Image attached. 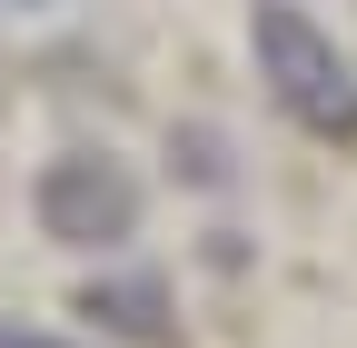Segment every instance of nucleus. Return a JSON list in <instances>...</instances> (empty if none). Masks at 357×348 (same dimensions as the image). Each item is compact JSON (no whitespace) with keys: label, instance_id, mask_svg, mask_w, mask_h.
<instances>
[{"label":"nucleus","instance_id":"nucleus-1","mask_svg":"<svg viewBox=\"0 0 357 348\" xmlns=\"http://www.w3.org/2000/svg\"><path fill=\"white\" fill-rule=\"evenodd\" d=\"M248 50H258L268 100H278L298 129L357 150V70H347V50L298 10V0H258V10H248Z\"/></svg>","mask_w":357,"mask_h":348},{"label":"nucleus","instance_id":"nucleus-2","mask_svg":"<svg viewBox=\"0 0 357 348\" xmlns=\"http://www.w3.org/2000/svg\"><path fill=\"white\" fill-rule=\"evenodd\" d=\"M30 219L50 249H129L139 239V180H129V159L119 150H60V159H40V180H30Z\"/></svg>","mask_w":357,"mask_h":348},{"label":"nucleus","instance_id":"nucleus-3","mask_svg":"<svg viewBox=\"0 0 357 348\" xmlns=\"http://www.w3.org/2000/svg\"><path fill=\"white\" fill-rule=\"evenodd\" d=\"M70 309L100 328V338H129V348H178V309H169V279H89Z\"/></svg>","mask_w":357,"mask_h":348},{"label":"nucleus","instance_id":"nucleus-4","mask_svg":"<svg viewBox=\"0 0 357 348\" xmlns=\"http://www.w3.org/2000/svg\"><path fill=\"white\" fill-rule=\"evenodd\" d=\"M169 169H178L189 189H229V180H238V159H229L218 129H169Z\"/></svg>","mask_w":357,"mask_h":348},{"label":"nucleus","instance_id":"nucleus-5","mask_svg":"<svg viewBox=\"0 0 357 348\" xmlns=\"http://www.w3.org/2000/svg\"><path fill=\"white\" fill-rule=\"evenodd\" d=\"M0 348H79V338H40V328H10V319H0Z\"/></svg>","mask_w":357,"mask_h":348},{"label":"nucleus","instance_id":"nucleus-6","mask_svg":"<svg viewBox=\"0 0 357 348\" xmlns=\"http://www.w3.org/2000/svg\"><path fill=\"white\" fill-rule=\"evenodd\" d=\"M10 10H50V0H10Z\"/></svg>","mask_w":357,"mask_h":348}]
</instances>
